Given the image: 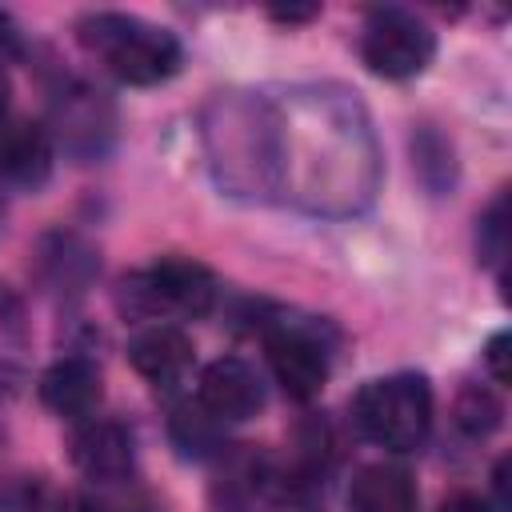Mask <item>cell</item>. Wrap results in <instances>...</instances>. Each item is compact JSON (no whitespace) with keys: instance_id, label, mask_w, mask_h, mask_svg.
Masks as SVG:
<instances>
[{"instance_id":"44dd1931","label":"cell","mask_w":512,"mask_h":512,"mask_svg":"<svg viewBox=\"0 0 512 512\" xmlns=\"http://www.w3.org/2000/svg\"><path fill=\"white\" fill-rule=\"evenodd\" d=\"M128 480L96 484V492L84 500V512H156V504L144 492H124Z\"/></svg>"},{"instance_id":"5bb4252c","label":"cell","mask_w":512,"mask_h":512,"mask_svg":"<svg viewBox=\"0 0 512 512\" xmlns=\"http://www.w3.org/2000/svg\"><path fill=\"white\" fill-rule=\"evenodd\" d=\"M268 488H272L268 464L256 452H240V456L228 460V468L216 484V500L228 512H256V508H264Z\"/></svg>"},{"instance_id":"e0dca14e","label":"cell","mask_w":512,"mask_h":512,"mask_svg":"<svg viewBox=\"0 0 512 512\" xmlns=\"http://www.w3.org/2000/svg\"><path fill=\"white\" fill-rule=\"evenodd\" d=\"M412 164H416V176L424 180V188L432 196L452 192V184H456V156H452V144L436 128L424 124L412 136Z\"/></svg>"},{"instance_id":"4fadbf2b","label":"cell","mask_w":512,"mask_h":512,"mask_svg":"<svg viewBox=\"0 0 512 512\" xmlns=\"http://www.w3.org/2000/svg\"><path fill=\"white\" fill-rule=\"evenodd\" d=\"M420 496L400 464H364L348 484L352 512H416Z\"/></svg>"},{"instance_id":"5b68a950","label":"cell","mask_w":512,"mask_h":512,"mask_svg":"<svg viewBox=\"0 0 512 512\" xmlns=\"http://www.w3.org/2000/svg\"><path fill=\"white\" fill-rule=\"evenodd\" d=\"M436 56V32L408 8H372L360 28V60L384 80L420 76Z\"/></svg>"},{"instance_id":"7402d4cb","label":"cell","mask_w":512,"mask_h":512,"mask_svg":"<svg viewBox=\"0 0 512 512\" xmlns=\"http://www.w3.org/2000/svg\"><path fill=\"white\" fill-rule=\"evenodd\" d=\"M484 360H488V368H492L496 384H508V332H496V336L488 340Z\"/></svg>"},{"instance_id":"ac0fdd59","label":"cell","mask_w":512,"mask_h":512,"mask_svg":"<svg viewBox=\"0 0 512 512\" xmlns=\"http://www.w3.org/2000/svg\"><path fill=\"white\" fill-rule=\"evenodd\" d=\"M452 416H456V428H460L464 436L480 440V436H488V432L500 428V420H504V404H500V396H496L492 388H484V384H468V388L456 396Z\"/></svg>"},{"instance_id":"30bf717a","label":"cell","mask_w":512,"mask_h":512,"mask_svg":"<svg viewBox=\"0 0 512 512\" xmlns=\"http://www.w3.org/2000/svg\"><path fill=\"white\" fill-rule=\"evenodd\" d=\"M52 176V136L44 124L8 116L0 120V180L16 188H40Z\"/></svg>"},{"instance_id":"7c38bea8","label":"cell","mask_w":512,"mask_h":512,"mask_svg":"<svg viewBox=\"0 0 512 512\" xmlns=\"http://www.w3.org/2000/svg\"><path fill=\"white\" fill-rule=\"evenodd\" d=\"M100 396H104L100 372H96V364L84 360V356H64V360H56V364L40 376V400H44L56 416L76 420V424L88 420V416L100 408Z\"/></svg>"},{"instance_id":"9c48e42d","label":"cell","mask_w":512,"mask_h":512,"mask_svg":"<svg viewBox=\"0 0 512 512\" xmlns=\"http://www.w3.org/2000/svg\"><path fill=\"white\" fill-rule=\"evenodd\" d=\"M196 404L212 412L220 424L252 420L264 408V384L252 372V364H244L240 356H220L200 372Z\"/></svg>"},{"instance_id":"484cf974","label":"cell","mask_w":512,"mask_h":512,"mask_svg":"<svg viewBox=\"0 0 512 512\" xmlns=\"http://www.w3.org/2000/svg\"><path fill=\"white\" fill-rule=\"evenodd\" d=\"M0 232H4V196H0Z\"/></svg>"},{"instance_id":"8992f818","label":"cell","mask_w":512,"mask_h":512,"mask_svg":"<svg viewBox=\"0 0 512 512\" xmlns=\"http://www.w3.org/2000/svg\"><path fill=\"white\" fill-rule=\"evenodd\" d=\"M264 352H268V368L276 384L292 400H316L324 392L328 372H332V352L316 324L272 320L264 328Z\"/></svg>"},{"instance_id":"ba28073f","label":"cell","mask_w":512,"mask_h":512,"mask_svg":"<svg viewBox=\"0 0 512 512\" xmlns=\"http://www.w3.org/2000/svg\"><path fill=\"white\" fill-rule=\"evenodd\" d=\"M52 120H56L60 144L80 160L100 156L108 148V140H112V128H116V112L104 100V92H92L84 84H72V88H64L56 96Z\"/></svg>"},{"instance_id":"8fae6325","label":"cell","mask_w":512,"mask_h":512,"mask_svg":"<svg viewBox=\"0 0 512 512\" xmlns=\"http://www.w3.org/2000/svg\"><path fill=\"white\" fill-rule=\"evenodd\" d=\"M128 364L156 388H176L192 368V340L176 324H148L128 344Z\"/></svg>"},{"instance_id":"277c9868","label":"cell","mask_w":512,"mask_h":512,"mask_svg":"<svg viewBox=\"0 0 512 512\" xmlns=\"http://www.w3.org/2000/svg\"><path fill=\"white\" fill-rule=\"evenodd\" d=\"M212 300H216V276L192 256H164L120 284V308H128L132 316L172 312L196 320L212 312Z\"/></svg>"},{"instance_id":"3957f363","label":"cell","mask_w":512,"mask_h":512,"mask_svg":"<svg viewBox=\"0 0 512 512\" xmlns=\"http://www.w3.org/2000/svg\"><path fill=\"white\" fill-rule=\"evenodd\" d=\"M356 428L388 448V452H416L432 432V388L420 372H392L368 380L352 400Z\"/></svg>"},{"instance_id":"ffe728a7","label":"cell","mask_w":512,"mask_h":512,"mask_svg":"<svg viewBox=\"0 0 512 512\" xmlns=\"http://www.w3.org/2000/svg\"><path fill=\"white\" fill-rule=\"evenodd\" d=\"M0 512H52L48 488L36 476H16L0 484Z\"/></svg>"},{"instance_id":"603a6c76","label":"cell","mask_w":512,"mask_h":512,"mask_svg":"<svg viewBox=\"0 0 512 512\" xmlns=\"http://www.w3.org/2000/svg\"><path fill=\"white\" fill-rule=\"evenodd\" d=\"M440 512H496V508L484 496H476V492H456V496H448L440 504Z\"/></svg>"},{"instance_id":"6da1fadb","label":"cell","mask_w":512,"mask_h":512,"mask_svg":"<svg viewBox=\"0 0 512 512\" xmlns=\"http://www.w3.org/2000/svg\"><path fill=\"white\" fill-rule=\"evenodd\" d=\"M216 180L236 196H272L284 180V124L252 96H220L204 124Z\"/></svg>"},{"instance_id":"d6986e66","label":"cell","mask_w":512,"mask_h":512,"mask_svg":"<svg viewBox=\"0 0 512 512\" xmlns=\"http://www.w3.org/2000/svg\"><path fill=\"white\" fill-rule=\"evenodd\" d=\"M504 252H508V196L500 192L488 204V212L480 216V256L492 260V264H500Z\"/></svg>"},{"instance_id":"cb8c5ba5","label":"cell","mask_w":512,"mask_h":512,"mask_svg":"<svg viewBox=\"0 0 512 512\" xmlns=\"http://www.w3.org/2000/svg\"><path fill=\"white\" fill-rule=\"evenodd\" d=\"M320 8L316 4H288V8H272V16L276 20H284V24H300V20H312Z\"/></svg>"},{"instance_id":"2e32d148","label":"cell","mask_w":512,"mask_h":512,"mask_svg":"<svg viewBox=\"0 0 512 512\" xmlns=\"http://www.w3.org/2000/svg\"><path fill=\"white\" fill-rule=\"evenodd\" d=\"M168 436L180 448V456H188V460H204V456H216L220 452V420L212 412H204L200 404L172 408Z\"/></svg>"},{"instance_id":"d4e9b609","label":"cell","mask_w":512,"mask_h":512,"mask_svg":"<svg viewBox=\"0 0 512 512\" xmlns=\"http://www.w3.org/2000/svg\"><path fill=\"white\" fill-rule=\"evenodd\" d=\"M8 104H12V80H8L4 56H0V120H8Z\"/></svg>"},{"instance_id":"52a82bcc","label":"cell","mask_w":512,"mask_h":512,"mask_svg":"<svg viewBox=\"0 0 512 512\" xmlns=\"http://www.w3.org/2000/svg\"><path fill=\"white\" fill-rule=\"evenodd\" d=\"M72 464L92 480V484H116L132 476L136 464V440L120 420L108 416H88L72 428L68 440Z\"/></svg>"},{"instance_id":"9a60e30c","label":"cell","mask_w":512,"mask_h":512,"mask_svg":"<svg viewBox=\"0 0 512 512\" xmlns=\"http://www.w3.org/2000/svg\"><path fill=\"white\" fill-rule=\"evenodd\" d=\"M40 268L44 276L52 280V288H68V292H80L92 272H96V252L80 240V236H48L44 248H40Z\"/></svg>"},{"instance_id":"7a4b0ae2","label":"cell","mask_w":512,"mask_h":512,"mask_svg":"<svg viewBox=\"0 0 512 512\" xmlns=\"http://www.w3.org/2000/svg\"><path fill=\"white\" fill-rule=\"evenodd\" d=\"M80 44L124 84L152 88L180 72V40L132 12H88L76 20Z\"/></svg>"}]
</instances>
